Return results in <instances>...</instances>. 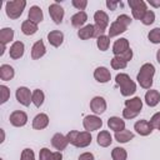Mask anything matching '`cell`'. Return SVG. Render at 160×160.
I'll list each match as a JSON object with an SVG mask.
<instances>
[{
  "instance_id": "6da1fadb",
  "label": "cell",
  "mask_w": 160,
  "mask_h": 160,
  "mask_svg": "<svg viewBox=\"0 0 160 160\" xmlns=\"http://www.w3.org/2000/svg\"><path fill=\"white\" fill-rule=\"evenodd\" d=\"M154 75H155V66L151 62H145L144 65H141L136 75V80L142 89H151Z\"/></svg>"
},
{
  "instance_id": "7a4b0ae2",
  "label": "cell",
  "mask_w": 160,
  "mask_h": 160,
  "mask_svg": "<svg viewBox=\"0 0 160 160\" xmlns=\"http://www.w3.org/2000/svg\"><path fill=\"white\" fill-rule=\"evenodd\" d=\"M66 139L71 145H74L76 148H86V146H89L91 144V140H92L91 134L89 131H86V130L85 131L71 130V131L68 132Z\"/></svg>"
},
{
  "instance_id": "3957f363",
  "label": "cell",
  "mask_w": 160,
  "mask_h": 160,
  "mask_svg": "<svg viewBox=\"0 0 160 160\" xmlns=\"http://www.w3.org/2000/svg\"><path fill=\"white\" fill-rule=\"evenodd\" d=\"M115 81L120 86V92L122 96H130V95L135 94L136 84L130 79V76L128 74H124V72L118 74L115 76Z\"/></svg>"
},
{
  "instance_id": "277c9868",
  "label": "cell",
  "mask_w": 160,
  "mask_h": 160,
  "mask_svg": "<svg viewBox=\"0 0 160 160\" xmlns=\"http://www.w3.org/2000/svg\"><path fill=\"white\" fill-rule=\"evenodd\" d=\"M26 6V1L25 0H12V1H8L5 4V11L6 15L10 19H19L24 11Z\"/></svg>"
},
{
  "instance_id": "5b68a950",
  "label": "cell",
  "mask_w": 160,
  "mask_h": 160,
  "mask_svg": "<svg viewBox=\"0 0 160 160\" xmlns=\"http://www.w3.org/2000/svg\"><path fill=\"white\" fill-rule=\"evenodd\" d=\"M128 4L131 9V14H132L134 19H136V20H141L142 16L145 15V12L148 11L146 4L142 0H129Z\"/></svg>"
},
{
  "instance_id": "8992f818",
  "label": "cell",
  "mask_w": 160,
  "mask_h": 160,
  "mask_svg": "<svg viewBox=\"0 0 160 160\" xmlns=\"http://www.w3.org/2000/svg\"><path fill=\"white\" fill-rule=\"evenodd\" d=\"M82 126L86 131H95L102 126V120L98 115H88L82 120Z\"/></svg>"
},
{
  "instance_id": "52a82bcc",
  "label": "cell",
  "mask_w": 160,
  "mask_h": 160,
  "mask_svg": "<svg viewBox=\"0 0 160 160\" xmlns=\"http://www.w3.org/2000/svg\"><path fill=\"white\" fill-rule=\"evenodd\" d=\"M15 96H16V100L24 105V106H29L31 101V98H32V92L30 91V89H28L26 86H20L16 89V92H15Z\"/></svg>"
},
{
  "instance_id": "ba28073f",
  "label": "cell",
  "mask_w": 160,
  "mask_h": 160,
  "mask_svg": "<svg viewBox=\"0 0 160 160\" xmlns=\"http://www.w3.org/2000/svg\"><path fill=\"white\" fill-rule=\"evenodd\" d=\"M49 15L55 24H61L64 15H65V11H64L62 6L59 5V2H54L49 6Z\"/></svg>"
},
{
  "instance_id": "9c48e42d",
  "label": "cell",
  "mask_w": 160,
  "mask_h": 160,
  "mask_svg": "<svg viewBox=\"0 0 160 160\" xmlns=\"http://www.w3.org/2000/svg\"><path fill=\"white\" fill-rule=\"evenodd\" d=\"M10 124L12 126H16V128H21L24 125H26L28 122V115L25 111H21V110H15L10 114Z\"/></svg>"
},
{
  "instance_id": "30bf717a",
  "label": "cell",
  "mask_w": 160,
  "mask_h": 160,
  "mask_svg": "<svg viewBox=\"0 0 160 160\" xmlns=\"http://www.w3.org/2000/svg\"><path fill=\"white\" fill-rule=\"evenodd\" d=\"M90 109L95 115H101L106 110V100L102 96H95L90 101Z\"/></svg>"
},
{
  "instance_id": "8fae6325",
  "label": "cell",
  "mask_w": 160,
  "mask_h": 160,
  "mask_svg": "<svg viewBox=\"0 0 160 160\" xmlns=\"http://www.w3.org/2000/svg\"><path fill=\"white\" fill-rule=\"evenodd\" d=\"M134 129L141 136H148L154 130L152 126H151V124H150V121H148V120H138L134 124Z\"/></svg>"
},
{
  "instance_id": "7c38bea8",
  "label": "cell",
  "mask_w": 160,
  "mask_h": 160,
  "mask_svg": "<svg viewBox=\"0 0 160 160\" xmlns=\"http://www.w3.org/2000/svg\"><path fill=\"white\" fill-rule=\"evenodd\" d=\"M94 20H95V26L99 28L100 30L105 31L108 25H109V16L105 11L102 10H98L95 14H94Z\"/></svg>"
},
{
  "instance_id": "4fadbf2b",
  "label": "cell",
  "mask_w": 160,
  "mask_h": 160,
  "mask_svg": "<svg viewBox=\"0 0 160 160\" xmlns=\"http://www.w3.org/2000/svg\"><path fill=\"white\" fill-rule=\"evenodd\" d=\"M24 51H25V45H24V42H22V41H14L12 45L10 46V49H9V55H10L11 59L18 60V59L22 58Z\"/></svg>"
},
{
  "instance_id": "5bb4252c",
  "label": "cell",
  "mask_w": 160,
  "mask_h": 160,
  "mask_svg": "<svg viewBox=\"0 0 160 160\" xmlns=\"http://www.w3.org/2000/svg\"><path fill=\"white\" fill-rule=\"evenodd\" d=\"M129 49H130V44H129V40L125 38H120L112 45V52L115 56H120L121 54H124Z\"/></svg>"
},
{
  "instance_id": "9a60e30c",
  "label": "cell",
  "mask_w": 160,
  "mask_h": 160,
  "mask_svg": "<svg viewBox=\"0 0 160 160\" xmlns=\"http://www.w3.org/2000/svg\"><path fill=\"white\" fill-rule=\"evenodd\" d=\"M94 78H95V80H96L98 82L105 84V82L110 81L111 74H110V71L108 70V68H105V66H99V68H96L95 71H94Z\"/></svg>"
},
{
  "instance_id": "2e32d148",
  "label": "cell",
  "mask_w": 160,
  "mask_h": 160,
  "mask_svg": "<svg viewBox=\"0 0 160 160\" xmlns=\"http://www.w3.org/2000/svg\"><path fill=\"white\" fill-rule=\"evenodd\" d=\"M68 144H69V141H68L66 136L62 135V134H60V132H56V134L51 138V145H52V148H55L58 151H62V150L68 146Z\"/></svg>"
},
{
  "instance_id": "e0dca14e",
  "label": "cell",
  "mask_w": 160,
  "mask_h": 160,
  "mask_svg": "<svg viewBox=\"0 0 160 160\" xmlns=\"http://www.w3.org/2000/svg\"><path fill=\"white\" fill-rule=\"evenodd\" d=\"M39 160H62L61 151H50L48 148H42L39 152Z\"/></svg>"
},
{
  "instance_id": "ac0fdd59",
  "label": "cell",
  "mask_w": 160,
  "mask_h": 160,
  "mask_svg": "<svg viewBox=\"0 0 160 160\" xmlns=\"http://www.w3.org/2000/svg\"><path fill=\"white\" fill-rule=\"evenodd\" d=\"M28 20H30L31 22H34V24H39V22H41L42 20H44V14H42V10L39 8V6H36V5H34V6H31L30 8V10H29V14H28Z\"/></svg>"
},
{
  "instance_id": "d6986e66",
  "label": "cell",
  "mask_w": 160,
  "mask_h": 160,
  "mask_svg": "<svg viewBox=\"0 0 160 160\" xmlns=\"http://www.w3.org/2000/svg\"><path fill=\"white\" fill-rule=\"evenodd\" d=\"M48 41L54 48H59L64 41V34L60 30H52L48 34Z\"/></svg>"
},
{
  "instance_id": "ffe728a7",
  "label": "cell",
  "mask_w": 160,
  "mask_h": 160,
  "mask_svg": "<svg viewBox=\"0 0 160 160\" xmlns=\"http://www.w3.org/2000/svg\"><path fill=\"white\" fill-rule=\"evenodd\" d=\"M46 52V48L44 45V41L42 40H38L32 48H31V59L32 60H38L40 58H42Z\"/></svg>"
},
{
  "instance_id": "44dd1931",
  "label": "cell",
  "mask_w": 160,
  "mask_h": 160,
  "mask_svg": "<svg viewBox=\"0 0 160 160\" xmlns=\"http://www.w3.org/2000/svg\"><path fill=\"white\" fill-rule=\"evenodd\" d=\"M49 125V116L44 112L38 114L34 119H32V128L35 130H42Z\"/></svg>"
},
{
  "instance_id": "7402d4cb",
  "label": "cell",
  "mask_w": 160,
  "mask_h": 160,
  "mask_svg": "<svg viewBox=\"0 0 160 160\" xmlns=\"http://www.w3.org/2000/svg\"><path fill=\"white\" fill-rule=\"evenodd\" d=\"M145 102L148 106L150 108H154L156 106L159 102H160V92L158 90H152V89H149L145 94Z\"/></svg>"
},
{
  "instance_id": "603a6c76",
  "label": "cell",
  "mask_w": 160,
  "mask_h": 160,
  "mask_svg": "<svg viewBox=\"0 0 160 160\" xmlns=\"http://www.w3.org/2000/svg\"><path fill=\"white\" fill-rule=\"evenodd\" d=\"M108 126L110 130L118 132L125 129V121L122 119H120L119 116H111L108 119Z\"/></svg>"
},
{
  "instance_id": "cb8c5ba5",
  "label": "cell",
  "mask_w": 160,
  "mask_h": 160,
  "mask_svg": "<svg viewBox=\"0 0 160 160\" xmlns=\"http://www.w3.org/2000/svg\"><path fill=\"white\" fill-rule=\"evenodd\" d=\"M78 36L81 40H89L91 38H95V26L91 24L82 26L81 29L78 30Z\"/></svg>"
},
{
  "instance_id": "d4e9b609",
  "label": "cell",
  "mask_w": 160,
  "mask_h": 160,
  "mask_svg": "<svg viewBox=\"0 0 160 160\" xmlns=\"http://www.w3.org/2000/svg\"><path fill=\"white\" fill-rule=\"evenodd\" d=\"M70 20H71V25H72L74 28L81 29V28L84 26V24L86 22V20H88V15H86L85 11H78L76 14H74V15L71 16Z\"/></svg>"
},
{
  "instance_id": "484cf974",
  "label": "cell",
  "mask_w": 160,
  "mask_h": 160,
  "mask_svg": "<svg viewBox=\"0 0 160 160\" xmlns=\"http://www.w3.org/2000/svg\"><path fill=\"white\" fill-rule=\"evenodd\" d=\"M125 108L129 110H132L135 112H140L142 109V100L139 96L131 98L129 100H125Z\"/></svg>"
},
{
  "instance_id": "4316f807",
  "label": "cell",
  "mask_w": 160,
  "mask_h": 160,
  "mask_svg": "<svg viewBox=\"0 0 160 160\" xmlns=\"http://www.w3.org/2000/svg\"><path fill=\"white\" fill-rule=\"evenodd\" d=\"M15 76V70L11 65L8 64H2L0 66V79L4 81H9Z\"/></svg>"
},
{
  "instance_id": "83f0119b",
  "label": "cell",
  "mask_w": 160,
  "mask_h": 160,
  "mask_svg": "<svg viewBox=\"0 0 160 160\" xmlns=\"http://www.w3.org/2000/svg\"><path fill=\"white\" fill-rule=\"evenodd\" d=\"M96 139H98V144H99V146H101V148H108V146H110L111 142H112V138H111L110 132L106 131V130L100 131V132L98 134Z\"/></svg>"
},
{
  "instance_id": "f1b7e54d",
  "label": "cell",
  "mask_w": 160,
  "mask_h": 160,
  "mask_svg": "<svg viewBox=\"0 0 160 160\" xmlns=\"http://www.w3.org/2000/svg\"><path fill=\"white\" fill-rule=\"evenodd\" d=\"M126 29H128V26H125V25H122L121 22H119V21H114L111 25H110V29L108 30L109 31V38H114V36H118V35H120V34H122V32H125L126 31Z\"/></svg>"
},
{
  "instance_id": "f546056e",
  "label": "cell",
  "mask_w": 160,
  "mask_h": 160,
  "mask_svg": "<svg viewBox=\"0 0 160 160\" xmlns=\"http://www.w3.org/2000/svg\"><path fill=\"white\" fill-rule=\"evenodd\" d=\"M134 139V132H131L130 130H121V131H118L115 132V140L118 142H121V144H125V142H129L130 140Z\"/></svg>"
},
{
  "instance_id": "4dcf8cb0",
  "label": "cell",
  "mask_w": 160,
  "mask_h": 160,
  "mask_svg": "<svg viewBox=\"0 0 160 160\" xmlns=\"http://www.w3.org/2000/svg\"><path fill=\"white\" fill-rule=\"evenodd\" d=\"M21 31H22L24 35H28V36L34 35L38 31V25L34 24V22H31L30 20H25L21 24Z\"/></svg>"
},
{
  "instance_id": "1f68e13d",
  "label": "cell",
  "mask_w": 160,
  "mask_h": 160,
  "mask_svg": "<svg viewBox=\"0 0 160 160\" xmlns=\"http://www.w3.org/2000/svg\"><path fill=\"white\" fill-rule=\"evenodd\" d=\"M14 39V30L11 28H4L0 30V42L2 45H6L8 42L12 41Z\"/></svg>"
},
{
  "instance_id": "d6a6232c",
  "label": "cell",
  "mask_w": 160,
  "mask_h": 160,
  "mask_svg": "<svg viewBox=\"0 0 160 160\" xmlns=\"http://www.w3.org/2000/svg\"><path fill=\"white\" fill-rule=\"evenodd\" d=\"M44 100H45V94L42 90L40 89H36L32 91V98H31V101L32 104L36 106V108H40L42 104H44Z\"/></svg>"
},
{
  "instance_id": "836d02e7",
  "label": "cell",
  "mask_w": 160,
  "mask_h": 160,
  "mask_svg": "<svg viewBox=\"0 0 160 160\" xmlns=\"http://www.w3.org/2000/svg\"><path fill=\"white\" fill-rule=\"evenodd\" d=\"M111 158H112V160H126L128 159V152L124 148L116 146L111 151Z\"/></svg>"
},
{
  "instance_id": "e575fe53",
  "label": "cell",
  "mask_w": 160,
  "mask_h": 160,
  "mask_svg": "<svg viewBox=\"0 0 160 160\" xmlns=\"http://www.w3.org/2000/svg\"><path fill=\"white\" fill-rule=\"evenodd\" d=\"M96 45H98L99 50H101V51H106V50L109 49V46H110V38L106 36V35H101V36H99L98 40H96Z\"/></svg>"
},
{
  "instance_id": "d590c367",
  "label": "cell",
  "mask_w": 160,
  "mask_h": 160,
  "mask_svg": "<svg viewBox=\"0 0 160 160\" xmlns=\"http://www.w3.org/2000/svg\"><path fill=\"white\" fill-rule=\"evenodd\" d=\"M128 65V61H125L121 56H114L111 59V68L115 69V70H121V69H125Z\"/></svg>"
},
{
  "instance_id": "8d00e7d4",
  "label": "cell",
  "mask_w": 160,
  "mask_h": 160,
  "mask_svg": "<svg viewBox=\"0 0 160 160\" xmlns=\"http://www.w3.org/2000/svg\"><path fill=\"white\" fill-rule=\"evenodd\" d=\"M148 39L152 44H160V28H154L148 34Z\"/></svg>"
},
{
  "instance_id": "74e56055",
  "label": "cell",
  "mask_w": 160,
  "mask_h": 160,
  "mask_svg": "<svg viewBox=\"0 0 160 160\" xmlns=\"http://www.w3.org/2000/svg\"><path fill=\"white\" fill-rule=\"evenodd\" d=\"M154 21H155V12H154L152 10H148V11L145 12V15L142 16L141 22H142L144 25H151Z\"/></svg>"
},
{
  "instance_id": "f35d334b",
  "label": "cell",
  "mask_w": 160,
  "mask_h": 160,
  "mask_svg": "<svg viewBox=\"0 0 160 160\" xmlns=\"http://www.w3.org/2000/svg\"><path fill=\"white\" fill-rule=\"evenodd\" d=\"M0 95H1L0 102L1 104H5L9 100V98H10V90H9V88L5 86V85H0Z\"/></svg>"
},
{
  "instance_id": "ab89813d",
  "label": "cell",
  "mask_w": 160,
  "mask_h": 160,
  "mask_svg": "<svg viewBox=\"0 0 160 160\" xmlns=\"http://www.w3.org/2000/svg\"><path fill=\"white\" fill-rule=\"evenodd\" d=\"M20 160H35V154L31 149H24L21 151Z\"/></svg>"
},
{
  "instance_id": "60d3db41",
  "label": "cell",
  "mask_w": 160,
  "mask_h": 160,
  "mask_svg": "<svg viewBox=\"0 0 160 160\" xmlns=\"http://www.w3.org/2000/svg\"><path fill=\"white\" fill-rule=\"evenodd\" d=\"M150 124L152 126V129H158L160 130V111L159 112H155L151 119H150Z\"/></svg>"
},
{
  "instance_id": "b9f144b4",
  "label": "cell",
  "mask_w": 160,
  "mask_h": 160,
  "mask_svg": "<svg viewBox=\"0 0 160 160\" xmlns=\"http://www.w3.org/2000/svg\"><path fill=\"white\" fill-rule=\"evenodd\" d=\"M71 4H72V6L76 8L78 10L84 11V9H85L86 5H88V1H86V0H72Z\"/></svg>"
},
{
  "instance_id": "7bdbcfd3",
  "label": "cell",
  "mask_w": 160,
  "mask_h": 160,
  "mask_svg": "<svg viewBox=\"0 0 160 160\" xmlns=\"http://www.w3.org/2000/svg\"><path fill=\"white\" fill-rule=\"evenodd\" d=\"M116 21L121 22V24L125 25V26H129V25L131 24V18H130L129 15H126V14H121V15H119V16L116 18Z\"/></svg>"
},
{
  "instance_id": "ee69618b",
  "label": "cell",
  "mask_w": 160,
  "mask_h": 160,
  "mask_svg": "<svg viewBox=\"0 0 160 160\" xmlns=\"http://www.w3.org/2000/svg\"><path fill=\"white\" fill-rule=\"evenodd\" d=\"M139 115V112H135V111H132V110H129V109H124L122 110V116H124V119H134V118H136Z\"/></svg>"
},
{
  "instance_id": "f6af8a7d",
  "label": "cell",
  "mask_w": 160,
  "mask_h": 160,
  "mask_svg": "<svg viewBox=\"0 0 160 160\" xmlns=\"http://www.w3.org/2000/svg\"><path fill=\"white\" fill-rule=\"evenodd\" d=\"M120 56H121L125 61H130V60L132 59V50H131V49H129V50H126L124 54H121Z\"/></svg>"
},
{
  "instance_id": "bcb514c9",
  "label": "cell",
  "mask_w": 160,
  "mask_h": 160,
  "mask_svg": "<svg viewBox=\"0 0 160 160\" xmlns=\"http://www.w3.org/2000/svg\"><path fill=\"white\" fill-rule=\"evenodd\" d=\"M79 160H95V159H94V155L91 152H82L79 156Z\"/></svg>"
},
{
  "instance_id": "7dc6e473",
  "label": "cell",
  "mask_w": 160,
  "mask_h": 160,
  "mask_svg": "<svg viewBox=\"0 0 160 160\" xmlns=\"http://www.w3.org/2000/svg\"><path fill=\"white\" fill-rule=\"evenodd\" d=\"M118 1H106V6L110 9V10H115V8L118 6Z\"/></svg>"
},
{
  "instance_id": "c3c4849f",
  "label": "cell",
  "mask_w": 160,
  "mask_h": 160,
  "mask_svg": "<svg viewBox=\"0 0 160 160\" xmlns=\"http://www.w3.org/2000/svg\"><path fill=\"white\" fill-rule=\"evenodd\" d=\"M149 4H150L151 6H154V8H160V0H158V1H154V0H149Z\"/></svg>"
},
{
  "instance_id": "681fc988",
  "label": "cell",
  "mask_w": 160,
  "mask_h": 160,
  "mask_svg": "<svg viewBox=\"0 0 160 160\" xmlns=\"http://www.w3.org/2000/svg\"><path fill=\"white\" fill-rule=\"evenodd\" d=\"M156 60H158V62L160 64V49H159L158 52H156Z\"/></svg>"
},
{
  "instance_id": "f907efd6",
  "label": "cell",
  "mask_w": 160,
  "mask_h": 160,
  "mask_svg": "<svg viewBox=\"0 0 160 160\" xmlns=\"http://www.w3.org/2000/svg\"><path fill=\"white\" fill-rule=\"evenodd\" d=\"M4 51H5V45H2V44H1V51H0V55H2V54H4Z\"/></svg>"
},
{
  "instance_id": "816d5d0a",
  "label": "cell",
  "mask_w": 160,
  "mask_h": 160,
  "mask_svg": "<svg viewBox=\"0 0 160 160\" xmlns=\"http://www.w3.org/2000/svg\"><path fill=\"white\" fill-rule=\"evenodd\" d=\"M159 131H160V130H159Z\"/></svg>"
}]
</instances>
